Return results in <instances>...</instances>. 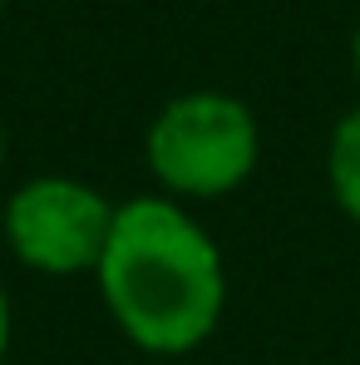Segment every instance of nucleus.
I'll use <instances>...</instances> for the list:
<instances>
[{"mask_svg":"<svg viewBox=\"0 0 360 365\" xmlns=\"http://www.w3.org/2000/svg\"><path fill=\"white\" fill-rule=\"evenodd\" d=\"M326 187L331 202L360 227V104L346 109L326 138Z\"/></svg>","mask_w":360,"mask_h":365,"instance_id":"obj_4","label":"nucleus"},{"mask_svg":"<svg viewBox=\"0 0 360 365\" xmlns=\"http://www.w3.org/2000/svg\"><path fill=\"white\" fill-rule=\"evenodd\" d=\"M119 202H109L94 182L69 178V173H40L25 178L0 212L5 247L25 272L40 277H79L99 267L104 242L114 232Z\"/></svg>","mask_w":360,"mask_h":365,"instance_id":"obj_3","label":"nucleus"},{"mask_svg":"<svg viewBox=\"0 0 360 365\" xmlns=\"http://www.w3.org/2000/svg\"><path fill=\"white\" fill-rule=\"evenodd\" d=\"M99 302L119 336L158 361L192 356L227 311V262L187 202L163 192L123 197L94 267Z\"/></svg>","mask_w":360,"mask_h":365,"instance_id":"obj_1","label":"nucleus"},{"mask_svg":"<svg viewBox=\"0 0 360 365\" xmlns=\"http://www.w3.org/2000/svg\"><path fill=\"white\" fill-rule=\"evenodd\" d=\"M143 158L163 197L173 202H212L237 192L262 163V123L237 94L187 89L168 99L148 133Z\"/></svg>","mask_w":360,"mask_h":365,"instance_id":"obj_2","label":"nucleus"},{"mask_svg":"<svg viewBox=\"0 0 360 365\" xmlns=\"http://www.w3.org/2000/svg\"><path fill=\"white\" fill-rule=\"evenodd\" d=\"M10 331H15V311H10V292L0 282V365H5V351H10Z\"/></svg>","mask_w":360,"mask_h":365,"instance_id":"obj_5","label":"nucleus"},{"mask_svg":"<svg viewBox=\"0 0 360 365\" xmlns=\"http://www.w3.org/2000/svg\"><path fill=\"white\" fill-rule=\"evenodd\" d=\"M351 69H356V84H360V25H356V35H351Z\"/></svg>","mask_w":360,"mask_h":365,"instance_id":"obj_6","label":"nucleus"},{"mask_svg":"<svg viewBox=\"0 0 360 365\" xmlns=\"http://www.w3.org/2000/svg\"><path fill=\"white\" fill-rule=\"evenodd\" d=\"M0 163H5V123H0Z\"/></svg>","mask_w":360,"mask_h":365,"instance_id":"obj_7","label":"nucleus"},{"mask_svg":"<svg viewBox=\"0 0 360 365\" xmlns=\"http://www.w3.org/2000/svg\"><path fill=\"white\" fill-rule=\"evenodd\" d=\"M5 5H10V0H0V15H5Z\"/></svg>","mask_w":360,"mask_h":365,"instance_id":"obj_8","label":"nucleus"}]
</instances>
